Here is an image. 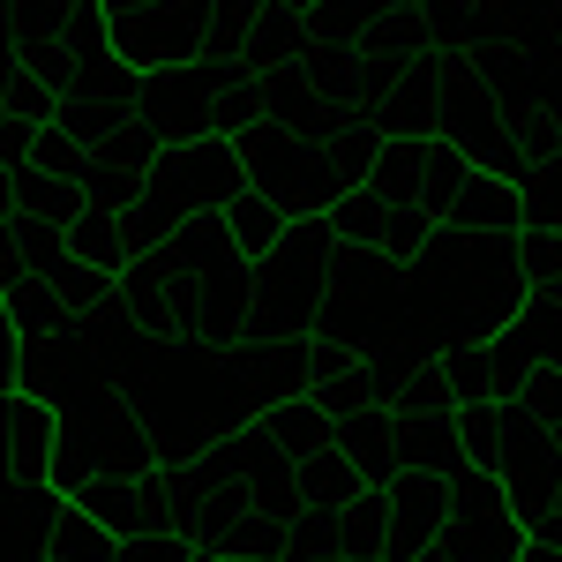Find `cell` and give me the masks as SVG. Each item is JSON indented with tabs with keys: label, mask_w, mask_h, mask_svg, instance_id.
I'll use <instances>...</instances> for the list:
<instances>
[{
	"label": "cell",
	"mask_w": 562,
	"mask_h": 562,
	"mask_svg": "<svg viewBox=\"0 0 562 562\" xmlns=\"http://www.w3.org/2000/svg\"><path fill=\"white\" fill-rule=\"evenodd\" d=\"M338 248H346V240L330 233V217H293L285 240L270 248V262H256V330H278V338H323Z\"/></svg>",
	"instance_id": "1"
},
{
	"label": "cell",
	"mask_w": 562,
	"mask_h": 562,
	"mask_svg": "<svg viewBox=\"0 0 562 562\" xmlns=\"http://www.w3.org/2000/svg\"><path fill=\"white\" fill-rule=\"evenodd\" d=\"M248 188V166L233 150V135H203V143H166V158L150 166V195H143V240L158 248L173 225L188 217H211L225 211L233 195Z\"/></svg>",
	"instance_id": "2"
},
{
	"label": "cell",
	"mask_w": 562,
	"mask_h": 562,
	"mask_svg": "<svg viewBox=\"0 0 562 562\" xmlns=\"http://www.w3.org/2000/svg\"><path fill=\"white\" fill-rule=\"evenodd\" d=\"M233 150H240V166H248V188H262L285 217H330V203L346 195V180H338V166H330V150L307 143V135H293V128H278V121L240 128V135H233Z\"/></svg>",
	"instance_id": "3"
},
{
	"label": "cell",
	"mask_w": 562,
	"mask_h": 562,
	"mask_svg": "<svg viewBox=\"0 0 562 562\" xmlns=\"http://www.w3.org/2000/svg\"><path fill=\"white\" fill-rule=\"evenodd\" d=\"M450 487V525H442V540H435V555L450 562H518L525 548V518L518 503H510V487L495 465H458V473H442Z\"/></svg>",
	"instance_id": "4"
},
{
	"label": "cell",
	"mask_w": 562,
	"mask_h": 562,
	"mask_svg": "<svg viewBox=\"0 0 562 562\" xmlns=\"http://www.w3.org/2000/svg\"><path fill=\"white\" fill-rule=\"evenodd\" d=\"M98 8H105L113 53L128 60L135 76H158V68H188V60H203L217 0H98Z\"/></svg>",
	"instance_id": "5"
},
{
	"label": "cell",
	"mask_w": 562,
	"mask_h": 562,
	"mask_svg": "<svg viewBox=\"0 0 562 562\" xmlns=\"http://www.w3.org/2000/svg\"><path fill=\"white\" fill-rule=\"evenodd\" d=\"M233 83H240V60H188V68H158V76H143L135 113L166 135V143H203V135H217V113H225Z\"/></svg>",
	"instance_id": "6"
},
{
	"label": "cell",
	"mask_w": 562,
	"mask_h": 562,
	"mask_svg": "<svg viewBox=\"0 0 562 562\" xmlns=\"http://www.w3.org/2000/svg\"><path fill=\"white\" fill-rule=\"evenodd\" d=\"M495 473H503V487H510V503H518V518H525V540H532L540 525L555 518V503H562V450H555V435L540 428V420H518L510 450L495 458Z\"/></svg>",
	"instance_id": "7"
},
{
	"label": "cell",
	"mask_w": 562,
	"mask_h": 562,
	"mask_svg": "<svg viewBox=\"0 0 562 562\" xmlns=\"http://www.w3.org/2000/svg\"><path fill=\"white\" fill-rule=\"evenodd\" d=\"M53 450H60V413L38 390H0V458H8V487H45L53 480Z\"/></svg>",
	"instance_id": "8"
},
{
	"label": "cell",
	"mask_w": 562,
	"mask_h": 562,
	"mask_svg": "<svg viewBox=\"0 0 562 562\" xmlns=\"http://www.w3.org/2000/svg\"><path fill=\"white\" fill-rule=\"evenodd\" d=\"M435 135H442V143H458L473 166H487V158L510 143V105L480 83L473 60H458V68H450V83H442V128H435Z\"/></svg>",
	"instance_id": "9"
},
{
	"label": "cell",
	"mask_w": 562,
	"mask_h": 562,
	"mask_svg": "<svg viewBox=\"0 0 562 562\" xmlns=\"http://www.w3.org/2000/svg\"><path fill=\"white\" fill-rule=\"evenodd\" d=\"M390 555L413 562L428 555L435 540H442V525H450V487L442 473H390Z\"/></svg>",
	"instance_id": "10"
},
{
	"label": "cell",
	"mask_w": 562,
	"mask_h": 562,
	"mask_svg": "<svg viewBox=\"0 0 562 562\" xmlns=\"http://www.w3.org/2000/svg\"><path fill=\"white\" fill-rule=\"evenodd\" d=\"M442 225H450V233H480V240H518L525 233V188L503 180L495 166H473Z\"/></svg>",
	"instance_id": "11"
},
{
	"label": "cell",
	"mask_w": 562,
	"mask_h": 562,
	"mask_svg": "<svg viewBox=\"0 0 562 562\" xmlns=\"http://www.w3.org/2000/svg\"><path fill=\"white\" fill-rule=\"evenodd\" d=\"M68 248H76V262H90V270H105V278H121L150 240H143V217L135 211H105V203H83L76 211V225H68Z\"/></svg>",
	"instance_id": "12"
},
{
	"label": "cell",
	"mask_w": 562,
	"mask_h": 562,
	"mask_svg": "<svg viewBox=\"0 0 562 562\" xmlns=\"http://www.w3.org/2000/svg\"><path fill=\"white\" fill-rule=\"evenodd\" d=\"M487 346L518 368V383H525V368H562V301H555V293H532V301H525Z\"/></svg>",
	"instance_id": "13"
},
{
	"label": "cell",
	"mask_w": 562,
	"mask_h": 562,
	"mask_svg": "<svg viewBox=\"0 0 562 562\" xmlns=\"http://www.w3.org/2000/svg\"><path fill=\"white\" fill-rule=\"evenodd\" d=\"M480 38L555 53L562 45V0H480Z\"/></svg>",
	"instance_id": "14"
},
{
	"label": "cell",
	"mask_w": 562,
	"mask_h": 562,
	"mask_svg": "<svg viewBox=\"0 0 562 562\" xmlns=\"http://www.w3.org/2000/svg\"><path fill=\"white\" fill-rule=\"evenodd\" d=\"M256 420H262V435H270V442H278V450H285L293 465H307V458H315L323 442H338V420L323 413V397H315V390H301V397H278V405H262Z\"/></svg>",
	"instance_id": "15"
},
{
	"label": "cell",
	"mask_w": 562,
	"mask_h": 562,
	"mask_svg": "<svg viewBox=\"0 0 562 562\" xmlns=\"http://www.w3.org/2000/svg\"><path fill=\"white\" fill-rule=\"evenodd\" d=\"M518 397H458V413H450V428L465 442V458L473 465H495L503 450H510V435H518Z\"/></svg>",
	"instance_id": "16"
},
{
	"label": "cell",
	"mask_w": 562,
	"mask_h": 562,
	"mask_svg": "<svg viewBox=\"0 0 562 562\" xmlns=\"http://www.w3.org/2000/svg\"><path fill=\"white\" fill-rule=\"evenodd\" d=\"M217 217H225V240L240 248V262H270V248H278V240H285V225H293V217L278 211L262 188H240Z\"/></svg>",
	"instance_id": "17"
},
{
	"label": "cell",
	"mask_w": 562,
	"mask_h": 562,
	"mask_svg": "<svg viewBox=\"0 0 562 562\" xmlns=\"http://www.w3.org/2000/svg\"><path fill=\"white\" fill-rule=\"evenodd\" d=\"M68 503H83L90 518L113 525V540H143V532H158V510H150V487L143 480H90L83 495H68Z\"/></svg>",
	"instance_id": "18"
},
{
	"label": "cell",
	"mask_w": 562,
	"mask_h": 562,
	"mask_svg": "<svg viewBox=\"0 0 562 562\" xmlns=\"http://www.w3.org/2000/svg\"><path fill=\"white\" fill-rule=\"evenodd\" d=\"M338 442L360 458V473H368V480H390V473H397V450H405V413L368 405V413H352L346 428H338Z\"/></svg>",
	"instance_id": "19"
},
{
	"label": "cell",
	"mask_w": 562,
	"mask_h": 562,
	"mask_svg": "<svg viewBox=\"0 0 562 562\" xmlns=\"http://www.w3.org/2000/svg\"><path fill=\"white\" fill-rule=\"evenodd\" d=\"M203 555H217V562H285L293 555V525L262 518V510H240V518H225V532H217Z\"/></svg>",
	"instance_id": "20"
},
{
	"label": "cell",
	"mask_w": 562,
	"mask_h": 562,
	"mask_svg": "<svg viewBox=\"0 0 562 562\" xmlns=\"http://www.w3.org/2000/svg\"><path fill=\"white\" fill-rule=\"evenodd\" d=\"M121 555V540H113V525L90 518L83 503H68L60 518L45 525V562H113Z\"/></svg>",
	"instance_id": "21"
},
{
	"label": "cell",
	"mask_w": 562,
	"mask_h": 562,
	"mask_svg": "<svg viewBox=\"0 0 562 562\" xmlns=\"http://www.w3.org/2000/svg\"><path fill=\"white\" fill-rule=\"evenodd\" d=\"M301 487H307V503H323V510H346L352 495L368 487V473H360V458H352L346 442H323L315 458L301 465Z\"/></svg>",
	"instance_id": "22"
},
{
	"label": "cell",
	"mask_w": 562,
	"mask_h": 562,
	"mask_svg": "<svg viewBox=\"0 0 562 562\" xmlns=\"http://www.w3.org/2000/svg\"><path fill=\"white\" fill-rule=\"evenodd\" d=\"M307 53H315V31H307V15H285V8H270V23L256 31V45H248V76H270V68H301Z\"/></svg>",
	"instance_id": "23"
},
{
	"label": "cell",
	"mask_w": 562,
	"mask_h": 562,
	"mask_svg": "<svg viewBox=\"0 0 562 562\" xmlns=\"http://www.w3.org/2000/svg\"><path fill=\"white\" fill-rule=\"evenodd\" d=\"M375 548H390V487L383 480H368L338 510V555H375Z\"/></svg>",
	"instance_id": "24"
},
{
	"label": "cell",
	"mask_w": 562,
	"mask_h": 562,
	"mask_svg": "<svg viewBox=\"0 0 562 562\" xmlns=\"http://www.w3.org/2000/svg\"><path fill=\"white\" fill-rule=\"evenodd\" d=\"M458 465H465V442L450 428V413H442V420H405L397 473H458Z\"/></svg>",
	"instance_id": "25"
},
{
	"label": "cell",
	"mask_w": 562,
	"mask_h": 562,
	"mask_svg": "<svg viewBox=\"0 0 562 562\" xmlns=\"http://www.w3.org/2000/svg\"><path fill=\"white\" fill-rule=\"evenodd\" d=\"M8 315H15L23 346H45V338H68V330H76V315L60 307V293H53V285H38V278L8 285Z\"/></svg>",
	"instance_id": "26"
},
{
	"label": "cell",
	"mask_w": 562,
	"mask_h": 562,
	"mask_svg": "<svg viewBox=\"0 0 562 562\" xmlns=\"http://www.w3.org/2000/svg\"><path fill=\"white\" fill-rule=\"evenodd\" d=\"M262 23H270V0H217V8H211V45H203V60H248V45H256Z\"/></svg>",
	"instance_id": "27"
},
{
	"label": "cell",
	"mask_w": 562,
	"mask_h": 562,
	"mask_svg": "<svg viewBox=\"0 0 562 562\" xmlns=\"http://www.w3.org/2000/svg\"><path fill=\"white\" fill-rule=\"evenodd\" d=\"M31 173L45 180H83L90 173V143L68 121H38V135H31Z\"/></svg>",
	"instance_id": "28"
},
{
	"label": "cell",
	"mask_w": 562,
	"mask_h": 562,
	"mask_svg": "<svg viewBox=\"0 0 562 562\" xmlns=\"http://www.w3.org/2000/svg\"><path fill=\"white\" fill-rule=\"evenodd\" d=\"M390 225V203L375 195V188H346L338 203H330V233L346 240V248H375Z\"/></svg>",
	"instance_id": "29"
},
{
	"label": "cell",
	"mask_w": 562,
	"mask_h": 562,
	"mask_svg": "<svg viewBox=\"0 0 562 562\" xmlns=\"http://www.w3.org/2000/svg\"><path fill=\"white\" fill-rule=\"evenodd\" d=\"M90 158H105V166H121V173H150V166L166 158V135L150 128L143 113H128V121H121V128L105 135V143H98Z\"/></svg>",
	"instance_id": "30"
},
{
	"label": "cell",
	"mask_w": 562,
	"mask_h": 562,
	"mask_svg": "<svg viewBox=\"0 0 562 562\" xmlns=\"http://www.w3.org/2000/svg\"><path fill=\"white\" fill-rule=\"evenodd\" d=\"M323 150H330V166H338V180H346V188H368L375 158H383V128H375V121H346V128L330 135Z\"/></svg>",
	"instance_id": "31"
},
{
	"label": "cell",
	"mask_w": 562,
	"mask_h": 562,
	"mask_svg": "<svg viewBox=\"0 0 562 562\" xmlns=\"http://www.w3.org/2000/svg\"><path fill=\"white\" fill-rule=\"evenodd\" d=\"M518 270L532 293H555L562 301V225H525L518 233Z\"/></svg>",
	"instance_id": "32"
},
{
	"label": "cell",
	"mask_w": 562,
	"mask_h": 562,
	"mask_svg": "<svg viewBox=\"0 0 562 562\" xmlns=\"http://www.w3.org/2000/svg\"><path fill=\"white\" fill-rule=\"evenodd\" d=\"M435 240H442V217H428L420 203H413V211H390V225H383V240H375V248H383L397 270H413Z\"/></svg>",
	"instance_id": "33"
},
{
	"label": "cell",
	"mask_w": 562,
	"mask_h": 562,
	"mask_svg": "<svg viewBox=\"0 0 562 562\" xmlns=\"http://www.w3.org/2000/svg\"><path fill=\"white\" fill-rule=\"evenodd\" d=\"M307 31L330 38V45H360L375 31V8H368V0H315V8H307Z\"/></svg>",
	"instance_id": "34"
},
{
	"label": "cell",
	"mask_w": 562,
	"mask_h": 562,
	"mask_svg": "<svg viewBox=\"0 0 562 562\" xmlns=\"http://www.w3.org/2000/svg\"><path fill=\"white\" fill-rule=\"evenodd\" d=\"M83 195H90V203H105V211H143V195H150V173H121V166L90 158Z\"/></svg>",
	"instance_id": "35"
},
{
	"label": "cell",
	"mask_w": 562,
	"mask_h": 562,
	"mask_svg": "<svg viewBox=\"0 0 562 562\" xmlns=\"http://www.w3.org/2000/svg\"><path fill=\"white\" fill-rule=\"evenodd\" d=\"M518 188H525V225H562V150L548 166H532Z\"/></svg>",
	"instance_id": "36"
},
{
	"label": "cell",
	"mask_w": 562,
	"mask_h": 562,
	"mask_svg": "<svg viewBox=\"0 0 562 562\" xmlns=\"http://www.w3.org/2000/svg\"><path fill=\"white\" fill-rule=\"evenodd\" d=\"M256 510H262V518H285V525L301 518V510H307L301 465H278V473H262V480H256Z\"/></svg>",
	"instance_id": "37"
},
{
	"label": "cell",
	"mask_w": 562,
	"mask_h": 562,
	"mask_svg": "<svg viewBox=\"0 0 562 562\" xmlns=\"http://www.w3.org/2000/svg\"><path fill=\"white\" fill-rule=\"evenodd\" d=\"M518 413H525V420H540V428H555V420H562V368H525Z\"/></svg>",
	"instance_id": "38"
},
{
	"label": "cell",
	"mask_w": 562,
	"mask_h": 562,
	"mask_svg": "<svg viewBox=\"0 0 562 562\" xmlns=\"http://www.w3.org/2000/svg\"><path fill=\"white\" fill-rule=\"evenodd\" d=\"M203 548L188 540V532H143V540H121V555L113 562H195Z\"/></svg>",
	"instance_id": "39"
},
{
	"label": "cell",
	"mask_w": 562,
	"mask_h": 562,
	"mask_svg": "<svg viewBox=\"0 0 562 562\" xmlns=\"http://www.w3.org/2000/svg\"><path fill=\"white\" fill-rule=\"evenodd\" d=\"M518 562H562V548H555V540H525Z\"/></svg>",
	"instance_id": "40"
},
{
	"label": "cell",
	"mask_w": 562,
	"mask_h": 562,
	"mask_svg": "<svg viewBox=\"0 0 562 562\" xmlns=\"http://www.w3.org/2000/svg\"><path fill=\"white\" fill-rule=\"evenodd\" d=\"M270 8H285V15H307V8H315V0H270Z\"/></svg>",
	"instance_id": "41"
},
{
	"label": "cell",
	"mask_w": 562,
	"mask_h": 562,
	"mask_svg": "<svg viewBox=\"0 0 562 562\" xmlns=\"http://www.w3.org/2000/svg\"><path fill=\"white\" fill-rule=\"evenodd\" d=\"M368 8H375V15H390V8H420V0H368Z\"/></svg>",
	"instance_id": "42"
},
{
	"label": "cell",
	"mask_w": 562,
	"mask_h": 562,
	"mask_svg": "<svg viewBox=\"0 0 562 562\" xmlns=\"http://www.w3.org/2000/svg\"><path fill=\"white\" fill-rule=\"evenodd\" d=\"M346 562H397V555H390V548H375V555H346Z\"/></svg>",
	"instance_id": "43"
},
{
	"label": "cell",
	"mask_w": 562,
	"mask_h": 562,
	"mask_svg": "<svg viewBox=\"0 0 562 562\" xmlns=\"http://www.w3.org/2000/svg\"><path fill=\"white\" fill-rule=\"evenodd\" d=\"M285 562H338V555H285Z\"/></svg>",
	"instance_id": "44"
},
{
	"label": "cell",
	"mask_w": 562,
	"mask_h": 562,
	"mask_svg": "<svg viewBox=\"0 0 562 562\" xmlns=\"http://www.w3.org/2000/svg\"><path fill=\"white\" fill-rule=\"evenodd\" d=\"M548 435H555V450H562V420H555V428H548Z\"/></svg>",
	"instance_id": "45"
},
{
	"label": "cell",
	"mask_w": 562,
	"mask_h": 562,
	"mask_svg": "<svg viewBox=\"0 0 562 562\" xmlns=\"http://www.w3.org/2000/svg\"><path fill=\"white\" fill-rule=\"evenodd\" d=\"M195 562H217V555H195Z\"/></svg>",
	"instance_id": "46"
}]
</instances>
